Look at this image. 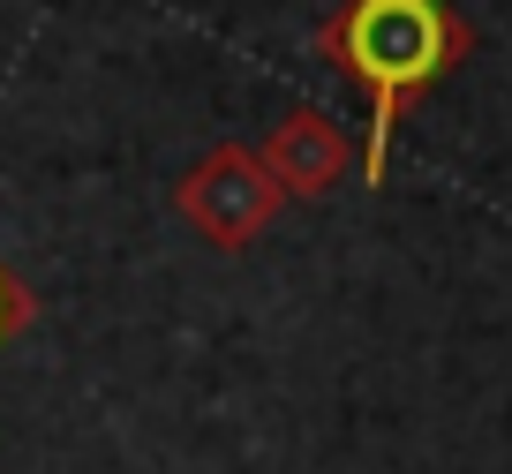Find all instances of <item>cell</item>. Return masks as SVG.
Segmentation results:
<instances>
[{
  "label": "cell",
  "mask_w": 512,
  "mask_h": 474,
  "mask_svg": "<svg viewBox=\"0 0 512 474\" xmlns=\"http://www.w3.org/2000/svg\"><path fill=\"white\" fill-rule=\"evenodd\" d=\"M317 46L332 53L347 76L369 83V151H362V189H384L392 166V128L415 91H430L452 61L467 53V23L445 0H347L332 23L317 31Z\"/></svg>",
  "instance_id": "6da1fadb"
},
{
  "label": "cell",
  "mask_w": 512,
  "mask_h": 474,
  "mask_svg": "<svg viewBox=\"0 0 512 474\" xmlns=\"http://www.w3.org/2000/svg\"><path fill=\"white\" fill-rule=\"evenodd\" d=\"M279 181L264 174V158L249 143H219L211 158H196L189 181L174 189V211L211 241V249H249L264 226L279 219Z\"/></svg>",
  "instance_id": "7a4b0ae2"
},
{
  "label": "cell",
  "mask_w": 512,
  "mask_h": 474,
  "mask_svg": "<svg viewBox=\"0 0 512 474\" xmlns=\"http://www.w3.org/2000/svg\"><path fill=\"white\" fill-rule=\"evenodd\" d=\"M256 158H264V174L279 181V196H332L339 181H347V166H354L347 128L324 121L317 106L287 113V121L272 128V143H264Z\"/></svg>",
  "instance_id": "3957f363"
},
{
  "label": "cell",
  "mask_w": 512,
  "mask_h": 474,
  "mask_svg": "<svg viewBox=\"0 0 512 474\" xmlns=\"http://www.w3.org/2000/svg\"><path fill=\"white\" fill-rule=\"evenodd\" d=\"M23 324H31V294H23V286L0 271V339H16Z\"/></svg>",
  "instance_id": "277c9868"
}]
</instances>
